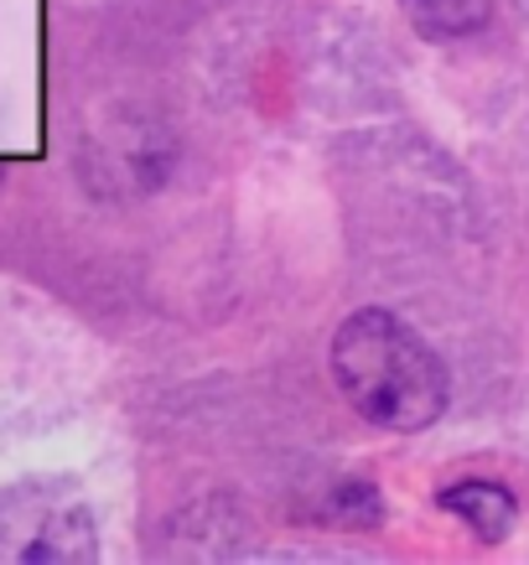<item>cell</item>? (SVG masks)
Wrapping results in <instances>:
<instances>
[{
    "label": "cell",
    "instance_id": "2",
    "mask_svg": "<svg viewBox=\"0 0 529 565\" xmlns=\"http://www.w3.org/2000/svg\"><path fill=\"white\" fill-rule=\"evenodd\" d=\"M0 555L11 561H94V519L78 488L27 482L0 493Z\"/></svg>",
    "mask_w": 529,
    "mask_h": 565
},
{
    "label": "cell",
    "instance_id": "1",
    "mask_svg": "<svg viewBox=\"0 0 529 565\" xmlns=\"http://www.w3.org/2000/svg\"><path fill=\"white\" fill-rule=\"evenodd\" d=\"M332 379L379 430H426L446 411V363L394 311L363 307L332 332Z\"/></svg>",
    "mask_w": 529,
    "mask_h": 565
},
{
    "label": "cell",
    "instance_id": "4",
    "mask_svg": "<svg viewBox=\"0 0 529 565\" xmlns=\"http://www.w3.org/2000/svg\"><path fill=\"white\" fill-rule=\"evenodd\" d=\"M400 11H405V21L426 42H452V36L488 26L494 0H400Z\"/></svg>",
    "mask_w": 529,
    "mask_h": 565
},
{
    "label": "cell",
    "instance_id": "3",
    "mask_svg": "<svg viewBox=\"0 0 529 565\" xmlns=\"http://www.w3.org/2000/svg\"><path fill=\"white\" fill-rule=\"evenodd\" d=\"M446 514H457L467 530L478 534V540H504L514 530V493L504 482H488V478H462V482H446L442 493H436Z\"/></svg>",
    "mask_w": 529,
    "mask_h": 565
}]
</instances>
